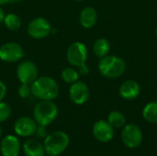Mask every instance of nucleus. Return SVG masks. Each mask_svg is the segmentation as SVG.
Masks as SVG:
<instances>
[{
    "label": "nucleus",
    "mask_w": 157,
    "mask_h": 156,
    "mask_svg": "<svg viewBox=\"0 0 157 156\" xmlns=\"http://www.w3.org/2000/svg\"><path fill=\"white\" fill-rule=\"evenodd\" d=\"M23 0H9V2H11V3H20Z\"/></svg>",
    "instance_id": "nucleus-29"
},
{
    "label": "nucleus",
    "mask_w": 157,
    "mask_h": 156,
    "mask_svg": "<svg viewBox=\"0 0 157 156\" xmlns=\"http://www.w3.org/2000/svg\"><path fill=\"white\" fill-rule=\"evenodd\" d=\"M108 122L114 129L123 128L126 124V118L123 113L118 110L111 111L108 116Z\"/></svg>",
    "instance_id": "nucleus-20"
},
{
    "label": "nucleus",
    "mask_w": 157,
    "mask_h": 156,
    "mask_svg": "<svg viewBox=\"0 0 157 156\" xmlns=\"http://www.w3.org/2000/svg\"><path fill=\"white\" fill-rule=\"evenodd\" d=\"M23 57L24 50L17 42L9 41L0 46V60L5 63H17L19 62Z\"/></svg>",
    "instance_id": "nucleus-9"
},
{
    "label": "nucleus",
    "mask_w": 157,
    "mask_h": 156,
    "mask_svg": "<svg viewBox=\"0 0 157 156\" xmlns=\"http://www.w3.org/2000/svg\"><path fill=\"white\" fill-rule=\"evenodd\" d=\"M77 69H78L77 71H78L79 74H81V75H87L89 74V68L86 63H84L83 65L77 67Z\"/></svg>",
    "instance_id": "nucleus-26"
},
{
    "label": "nucleus",
    "mask_w": 157,
    "mask_h": 156,
    "mask_svg": "<svg viewBox=\"0 0 157 156\" xmlns=\"http://www.w3.org/2000/svg\"><path fill=\"white\" fill-rule=\"evenodd\" d=\"M88 56L87 48L81 41H75L69 45L66 51V60L73 67H79L86 63Z\"/></svg>",
    "instance_id": "nucleus-6"
},
{
    "label": "nucleus",
    "mask_w": 157,
    "mask_h": 156,
    "mask_svg": "<svg viewBox=\"0 0 157 156\" xmlns=\"http://www.w3.org/2000/svg\"><path fill=\"white\" fill-rule=\"evenodd\" d=\"M92 134L94 138L102 143H109L114 137V128L108 122V120H99L96 121L92 127Z\"/></svg>",
    "instance_id": "nucleus-12"
},
{
    "label": "nucleus",
    "mask_w": 157,
    "mask_h": 156,
    "mask_svg": "<svg viewBox=\"0 0 157 156\" xmlns=\"http://www.w3.org/2000/svg\"><path fill=\"white\" fill-rule=\"evenodd\" d=\"M89 87L85 82L78 80L71 84L69 88V97L74 104L78 106L86 104L89 99Z\"/></svg>",
    "instance_id": "nucleus-10"
},
{
    "label": "nucleus",
    "mask_w": 157,
    "mask_h": 156,
    "mask_svg": "<svg viewBox=\"0 0 157 156\" xmlns=\"http://www.w3.org/2000/svg\"><path fill=\"white\" fill-rule=\"evenodd\" d=\"M2 139V128H1V125H0V140Z\"/></svg>",
    "instance_id": "nucleus-30"
},
{
    "label": "nucleus",
    "mask_w": 157,
    "mask_h": 156,
    "mask_svg": "<svg viewBox=\"0 0 157 156\" xmlns=\"http://www.w3.org/2000/svg\"><path fill=\"white\" fill-rule=\"evenodd\" d=\"M22 144L17 135L8 134L0 140V154L2 156H18Z\"/></svg>",
    "instance_id": "nucleus-13"
},
{
    "label": "nucleus",
    "mask_w": 157,
    "mask_h": 156,
    "mask_svg": "<svg viewBox=\"0 0 157 156\" xmlns=\"http://www.w3.org/2000/svg\"><path fill=\"white\" fill-rule=\"evenodd\" d=\"M143 118L149 123H157V101L147 103L142 112Z\"/></svg>",
    "instance_id": "nucleus-18"
},
{
    "label": "nucleus",
    "mask_w": 157,
    "mask_h": 156,
    "mask_svg": "<svg viewBox=\"0 0 157 156\" xmlns=\"http://www.w3.org/2000/svg\"><path fill=\"white\" fill-rule=\"evenodd\" d=\"M121 139L122 143L127 148L136 149L143 143L144 134L138 125L134 123H129L125 124V126L122 128Z\"/></svg>",
    "instance_id": "nucleus-5"
},
{
    "label": "nucleus",
    "mask_w": 157,
    "mask_h": 156,
    "mask_svg": "<svg viewBox=\"0 0 157 156\" xmlns=\"http://www.w3.org/2000/svg\"><path fill=\"white\" fill-rule=\"evenodd\" d=\"M30 86L32 96L40 100H54L60 94L59 84L50 76L38 77Z\"/></svg>",
    "instance_id": "nucleus-1"
},
{
    "label": "nucleus",
    "mask_w": 157,
    "mask_h": 156,
    "mask_svg": "<svg viewBox=\"0 0 157 156\" xmlns=\"http://www.w3.org/2000/svg\"><path fill=\"white\" fill-rule=\"evenodd\" d=\"M73 1H76V2H79V1H82V0H73Z\"/></svg>",
    "instance_id": "nucleus-32"
},
{
    "label": "nucleus",
    "mask_w": 157,
    "mask_h": 156,
    "mask_svg": "<svg viewBox=\"0 0 157 156\" xmlns=\"http://www.w3.org/2000/svg\"><path fill=\"white\" fill-rule=\"evenodd\" d=\"M70 138L63 131H56L49 133L43 141V146L48 156L61 155L69 146Z\"/></svg>",
    "instance_id": "nucleus-3"
},
{
    "label": "nucleus",
    "mask_w": 157,
    "mask_h": 156,
    "mask_svg": "<svg viewBox=\"0 0 157 156\" xmlns=\"http://www.w3.org/2000/svg\"><path fill=\"white\" fill-rule=\"evenodd\" d=\"M7 92V88L6 86L5 85V83L3 81L0 80V101H3V99L5 98Z\"/></svg>",
    "instance_id": "nucleus-25"
},
{
    "label": "nucleus",
    "mask_w": 157,
    "mask_h": 156,
    "mask_svg": "<svg viewBox=\"0 0 157 156\" xmlns=\"http://www.w3.org/2000/svg\"><path fill=\"white\" fill-rule=\"evenodd\" d=\"M48 130H47V126H43V125H38L37 130L35 131V135L39 138V139H43L46 138V136L48 135Z\"/></svg>",
    "instance_id": "nucleus-24"
},
{
    "label": "nucleus",
    "mask_w": 157,
    "mask_h": 156,
    "mask_svg": "<svg viewBox=\"0 0 157 156\" xmlns=\"http://www.w3.org/2000/svg\"><path fill=\"white\" fill-rule=\"evenodd\" d=\"M37 127L38 124L33 118L24 116L17 119L14 123L13 129L17 136L28 138L35 135Z\"/></svg>",
    "instance_id": "nucleus-11"
},
{
    "label": "nucleus",
    "mask_w": 157,
    "mask_h": 156,
    "mask_svg": "<svg viewBox=\"0 0 157 156\" xmlns=\"http://www.w3.org/2000/svg\"><path fill=\"white\" fill-rule=\"evenodd\" d=\"M47 156H48V155H47Z\"/></svg>",
    "instance_id": "nucleus-33"
},
{
    "label": "nucleus",
    "mask_w": 157,
    "mask_h": 156,
    "mask_svg": "<svg viewBox=\"0 0 157 156\" xmlns=\"http://www.w3.org/2000/svg\"><path fill=\"white\" fill-rule=\"evenodd\" d=\"M3 24L7 29L11 31H17L21 27V19L15 13H7L5 14Z\"/></svg>",
    "instance_id": "nucleus-19"
},
{
    "label": "nucleus",
    "mask_w": 157,
    "mask_h": 156,
    "mask_svg": "<svg viewBox=\"0 0 157 156\" xmlns=\"http://www.w3.org/2000/svg\"><path fill=\"white\" fill-rule=\"evenodd\" d=\"M16 73L20 84L31 85L39 77V71L36 63L29 60L21 61L17 67Z\"/></svg>",
    "instance_id": "nucleus-8"
},
{
    "label": "nucleus",
    "mask_w": 157,
    "mask_h": 156,
    "mask_svg": "<svg viewBox=\"0 0 157 156\" xmlns=\"http://www.w3.org/2000/svg\"><path fill=\"white\" fill-rule=\"evenodd\" d=\"M155 36H156V38H157V27H156V29H155Z\"/></svg>",
    "instance_id": "nucleus-31"
},
{
    "label": "nucleus",
    "mask_w": 157,
    "mask_h": 156,
    "mask_svg": "<svg viewBox=\"0 0 157 156\" xmlns=\"http://www.w3.org/2000/svg\"><path fill=\"white\" fill-rule=\"evenodd\" d=\"M17 95L20 98L26 99L29 98L30 96H32L31 92V86L28 84H20V86L17 88Z\"/></svg>",
    "instance_id": "nucleus-23"
},
{
    "label": "nucleus",
    "mask_w": 157,
    "mask_h": 156,
    "mask_svg": "<svg viewBox=\"0 0 157 156\" xmlns=\"http://www.w3.org/2000/svg\"><path fill=\"white\" fill-rule=\"evenodd\" d=\"M140 93L141 86L134 80L124 81L119 88V94L124 100H134L139 97Z\"/></svg>",
    "instance_id": "nucleus-14"
},
{
    "label": "nucleus",
    "mask_w": 157,
    "mask_h": 156,
    "mask_svg": "<svg viewBox=\"0 0 157 156\" xmlns=\"http://www.w3.org/2000/svg\"><path fill=\"white\" fill-rule=\"evenodd\" d=\"M8 3H9V0H0V6H4V5H6Z\"/></svg>",
    "instance_id": "nucleus-28"
},
{
    "label": "nucleus",
    "mask_w": 157,
    "mask_h": 156,
    "mask_svg": "<svg viewBox=\"0 0 157 156\" xmlns=\"http://www.w3.org/2000/svg\"><path fill=\"white\" fill-rule=\"evenodd\" d=\"M4 17H5V13H4L3 9L1 8V6H0V24H1V23H3Z\"/></svg>",
    "instance_id": "nucleus-27"
},
{
    "label": "nucleus",
    "mask_w": 157,
    "mask_h": 156,
    "mask_svg": "<svg viewBox=\"0 0 157 156\" xmlns=\"http://www.w3.org/2000/svg\"><path fill=\"white\" fill-rule=\"evenodd\" d=\"M79 73L73 67H66L62 71L61 78L66 84H73L79 80Z\"/></svg>",
    "instance_id": "nucleus-21"
},
{
    "label": "nucleus",
    "mask_w": 157,
    "mask_h": 156,
    "mask_svg": "<svg viewBox=\"0 0 157 156\" xmlns=\"http://www.w3.org/2000/svg\"><path fill=\"white\" fill-rule=\"evenodd\" d=\"M59 109L53 100H40L33 108V119L38 125L49 126L57 118Z\"/></svg>",
    "instance_id": "nucleus-4"
},
{
    "label": "nucleus",
    "mask_w": 157,
    "mask_h": 156,
    "mask_svg": "<svg viewBox=\"0 0 157 156\" xmlns=\"http://www.w3.org/2000/svg\"><path fill=\"white\" fill-rule=\"evenodd\" d=\"M98 21V12L93 6H86L79 15V23L85 29L93 28Z\"/></svg>",
    "instance_id": "nucleus-16"
},
{
    "label": "nucleus",
    "mask_w": 157,
    "mask_h": 156,
    "mask_svg": "<svg viewBox=\"0 0 157 156\" xmlns=\"http://www.w3.org/2000/svg\"><path fill=\"white\" fill-rule=\"evenodd\" d=\"M51 23L42 17L33 18L27 27L28 34L35 40H41L48 37L52 32Z\"/></svg>",
    "instance_id": "nucleus-7"
},
{
    "label": "nucleus",
    "mask_w": 157,
    "mask_h": 156,
    "mask_svg": "<svg viewBox=\"0 0 157 156\" xmlns=\"http://www.w3.org/2000/svg\"><path fill=\"white\" fill-rule=\"evenodd\" d=\"M110 51V44L109 40L105 38L98 39L93 44V52L96 57L101 59L107 55H109Z\"/></svg>",
    "instance_id": "nucleus-17"
},
{
    "label": "nucleus",
    "mask_w": 157,
    "mask_h": 156,
    "mask_svg": "<svg viewBox=\"0 0 157 156\" xmlns=\"http://www.w3.org/2000/svg\"><path fill=\"white\" fill-rule=\"evenodd\" d=\"M98 71L100 74L106 78H119L121 77L125 70L126 63L123 59L116 55H107L98 62Z\"/></svg>",
    "instance_id": "nucleus-2"
},
{
    "label": "nucleus",
    "mask_w": 157,
    "mask_h": 156,
    "mask_svg": "<svg viewBox=\"0 0 157 156\" xmlns=\"http://www.w3.org/2000/svg\"><path fill=\"white\" fill-rule=\"evenodd\" d=\"M11 113L12 110L9 104L4 101H0V123H3L9 120V118L11 117Z\"/></svg>",
    "instance_id": "nucleus-22"
},
{
    "label": "nucleus",
    "mask_w": 157,
    "mask_h": 156,
    "mask_svg": "<svg viewBox=\"0 0 157 156\" xmlns=\"http://www.w3.org/2000/svg\"><path fill=\"white\" fill-rule=\"evenodd\" d=\"M22 152L25 156H45L43 143L36 139H28L22 144Z\"/></svg>",
    "instance_id": "nucleus-15"
}]
</instances>
